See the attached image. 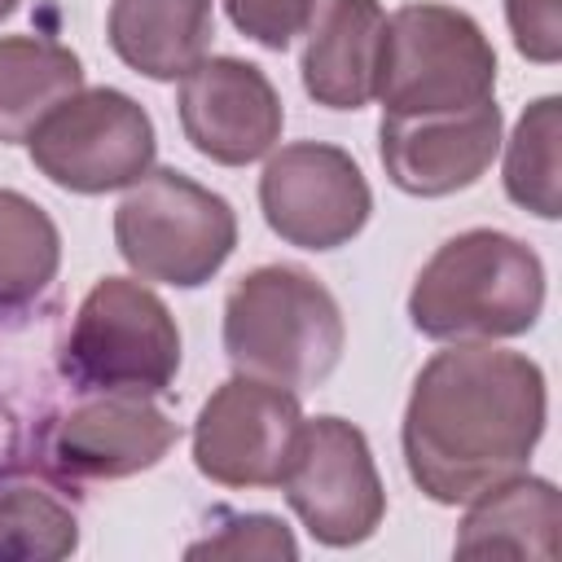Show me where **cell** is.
<instances>
[{"instance_id": "6", "label": "cell", "mask_w": 562, "mask_h": 562, "mask_svg": "<svg viewBox=\"0 0 562 562\" xmlns=\"http://www.w3.org/2000/svg\"><path fill=\"white\" fill-rule=\"evenodd\" d=\"M496 53L483 26L452 4H404L386 18L382 114H448L492 101Z\"/></svg>"}, {"instance_id": "21", "label": "cell", "mask_w": 562, "mask_h": 562, "mask_svg": "<svg viewBox=\"0 0 562 562\" xmlns=\"http://www.w3.org/2000/svg\"><path fill=\"white\" fill-rule=\"evenodd\" d=\"M189 558H299L290 527L272 514H237L215 536L189 544Z\"/></svg>"}, {"instance_id": "10", "label": "cell", "mask_w": 562, "mask_h": 562, "mask_svg": "<svg viewBox=\"0 0 562 562\" xmlns=\"http://www.w3.org/2000/svg\"><path fill=\"white\" fill-rule=\"evenodd\" d=\"M303 430L299 395L259 378H228L193 422V465L220 487H277Z\"/></svg>"}, {"instance_id": "20", "label": "cell", "mask_w": 562, "mask_h": 562, "mask_svg": "<svg viewBox=\"0 0 562 562\" xmlns=\"http://www.w3.org/2000/svg\"><path fill=\"white\" fill-rule=\"evenodd\" d=\"M79 549V518L48 487L9 479L0 483V558H70Z\"/></svg>"}, {"instance_id": "15", "label": "cell", "mask_w": 562, "mask_h": 562, "mask_svg": "<svg viewBox=\"0 0 562 562\" xmlns=\"http://www.w3.org/2000/svg\"><path fill=\"white\" fill-rule=\"evenodd\" d=\"M461 558H540L553 562L562 549V501L549 479L514 474L470 501L457 544Z\"/></svg>"}, {"instance_id": "2", "label": "cell", "mask_w": 562, "mask_h": 562, "mask_svg": "<svg viewBox=\"0 0 562 562\" xmlns=\"http://www.w3.org/2000/svg\"><path fill=\"white\" fill-rule=\"evenodd\" d=\"M544 312L540 255L496 228L448 237L408 290V321L435 342H492L527 334Z\"/></svg>"}, {"instance_id": "7", "label": "cell", "mask_w": 562, "mask_h": 562, "mask_svg": "<svg viewBox=\"0 0 562 562\" xmlns=\"http://www.w3.org/2000/svg\"><path fill=\"white\" fill-rule=\"evenodd\" d=\"M26 145L40 176L70 193L127 189L158 154L154 119L119 88H79L31 132Z\"/></svg>"}, {"instance_id": "22", "label": "cell", "mask_w": 562, "mask_h": 562, "mask_svg": "<svg viewBox=\"0 0 562 562\" xmlns=\"http://www.w3.org/2000/svg\"><path fill=\"white\" fill-rule=\"evenodd\" d=\"M224 13L246 40L281 53L294 35L307 31V22L316 18V0H224Z\"/></svg>"}, {"instance_id": "8", "label": "cell", "mask_w": 562, "mask_h": 562, "mask_svg": "<svg viewBox=\"0 0 562 562\" xmlns=\"http://www.w3.org/2000/svg\"><path fill=\"white\" fill-rule=\"evenodd\" d=\"M281 487L299 522L329 549L369 540L386 514V492L369 439L342 417L303 422Z\"/></svg>"}, {"instance_id": "11", "label": "cell", "mask_w": 562, "mask_h": 562, "mask_svg": "<svg viewBox=\"0 0 562 562\" xmlns=\"http://www.w3.org/2000/svg\"><path fill=\"white\" fill-rule=\"evenodd\" d=\"M176 105L184 140L220 167H246L263 158L285 123L272 79L241 57H202L180 79Z\"/></svg>"}, {"instance_id": "3", "label": "cell", "mask_w": 562, "mask_h": 562, "mask_svg": "<svg viewBox=\"0 0 562 562\" xmlns=\"http://www.w3.org/2000/svg\"><path fill=\"white\" fill-rule=\"evenodd\" d=\"M342 347V307L303 268L263 263L246 272L224 299V351L246 378L299 395L338 369Z\"/></svg>"}, {"instance_id": "12", "label": "cell", "mask_w": 562, "mask_h": 562, "mask_svg": "<svg viewBox=\"0 0 562 562\" xmlns=\"http://www.w3.org/2000/svg\"><path fill=\"white\" fill-rule=\"evenodd\" d=\"M382 167L413 198H448L470 189L501 149V105L479 101L448 114H382Z\"/></svg>"}, {"instance_id": "18", "label": "cell", "mask_w": 562, "mask_h": 562, "mask_svg": "<svg viewBox=\"0 0 562 562\" xmlns=\"http://www.w3.org/2000/svg\"><path fill=\"white\" fill-rule=\"evenodd\" d=\"M61 263L57 224L40 202L18 189H0V312L40 299Z\"/></svg>"}, {"instance_id": "13", "label": "cell", "mask_w": 562, "mask_h": 562, "mask_svg": "<svg viewBox=\"0 0 562 562\" xmlns=\"http://www.w3.org/2000/svg\"><path fill=\"white\" fill-rule=\"evenodd\" d=\"M176 422L149 395H92L44 430V461L61 479H127L158 465Z\"/></svg>"}, {"instance_id": "23", "label": "cell", "mask_w": 562, "mask_h": 562, "mask_svg": "<svg viewBox=\"0 0 562 562\" xmlns=\"http://www.w3.org/2000/svg\"><path fill=\"white\" fill-rule=\"evenodd\" d=\"M505 22H509V35H514V48L527 61L553 66L562 57L558 0H505Z\"/></svg>"}, {"instance_id": "14", "label": "cell", "mask_w": 562, "mask_h": 562, "mask_svg": "<svg viewBox=\"0 0 562 562\" xmlns=\"http://www.w3.org/2000/svg\"><path fill=\"white\" fill-rule=\"evenodd\" d=\"M303 88L325 110H360L378 97L386 13L378 0H329L307 22Z\"/></svg>"}, {"instance_id": "16", "label": "cell", "mask_w": 562, "mask_h": 562, "mask_svg": "<svg viewBox=\"0 0 562 562\" xmlns=\"http://www.w3.org/2000/svg\"><path fill=\"white\" fill-rule=\"evenodd\" d=\"M110 48L145 79H184L211 48V0H114L105 18Z\"/></svg>"}, {"instance_id": "24", "label": "cell", "mask_w": 562, "mask_h": 562, "mask_svg": "<svg viewBox=\"0 0 562 562\" xmlns=\"http://www.w3.org/2000/svg\"><path fill=\"white\" fill-rule=\"evenodd\" d=\"M13 9H18V0H0V18H9Z\"/></svg>"}, {"instance_id": "17", "label": "cell", "mask_w": 562, "mask_h": 562, "mask_svg": "<svg viewBox=\"0 0 562 562\" xmlns=\"http://www.w3.org/2000/svg\"><path fill=\"white\" fill-rule=\"evenodd\" d=\"M83 88L79 57L44 35L0 40V145L31 140V132Z\"/></svg>"}, {"instance_id": "5", "label": "cell", "mask_w": 562, "mask_h": 562, "mask_svg": "<svg viewBox=\"0 0 562 562\" xmlns=\"http://www.w3.org/2000/svg\"><path fill=\"white\" fill-rule=\"evenodd\" d=\"M114 246L132 272L162 285H206L237 246L233 206L176 167L145 171L114 211Z\"/></svg>"}, {"instance_id": "9", "label": "cell", "mask_w": 562, "mask_h": 562, "mask_svg": "<svg viewBox=\"0 0 562 562\" xmlns=\"http://www.w3.org/2000/svg\"><path fill=\"white\" fill-rule=\"evenodd\" d=\"M259 206L281 241L299 250H338L369 224L373 193L347 149L294 140L268 158L259 176Z\"/></svg>"}, {"instance_id": "4", "label": "cell", "mask_w": 562, "mask_h": 562, "mask_svg": "<svg viewBox=\"0 0 562 562\" xmlns=\"http://www.w3.org/2000/svg\"><path fill=\"white\" fill-rule=\"evenodd\" d=\"M176 369L180 329L167 303L132 277H101L66 334L61 373L92 395H158Z\"/></svg>"}, {"instance_id": "1", "label": "cell", "mask_w": 562, "mask_h": 562, "mask_svg": "<svg viewBox=\"0 0 562 562\" xmlns=\"http://www.w3.org/2000/svg\"><path fill=\"white\" fill-rule=\"evenodd\" d=\"M544 373L522 351L457 342L435 351L404 404V465L435 505H470L527 470L544 435Z\"/></svg>"}, {"instance_id": "19", "label": "cell", "mask_w": 562, "mask_h": 562, "mask_svg": "<svg viewBox=\"0 0 562 562\" xmlns=\"http://www.w3.org/2000/svg\"><path fill=\"white\" fill-rule=\"evenodd\" d=\"M558 136H562V101L540 97L522 110L509 145H505V193L522 211L540 220L562 215L558 198Z\"/></svg>"}]
</instances>
